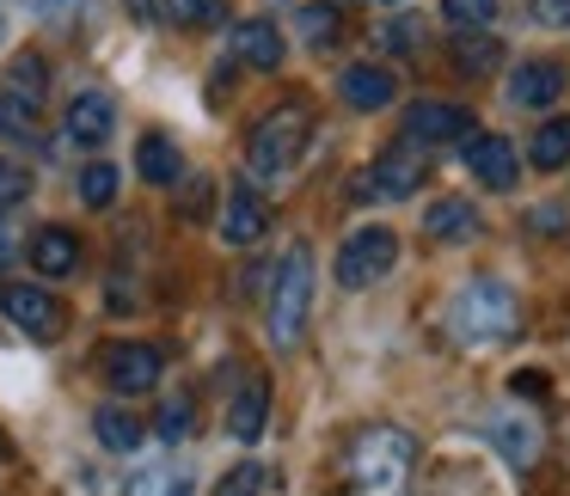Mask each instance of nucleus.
<instances>
[{
    "mask_svg": "<svg viewBox=\"0 0 570 496\" xmlns=\"http://www.w3.org/2000/svg\"><path fill=\"white\" fill-rule=\"evenodd\" d=\"M405 136L417 141V148L472 136V111H466V105H411V111H405Z\"/></svg>",
    "mask_w": 570,
    "mask_h": 496,
    "instance_id": "16",
    "label": "nucleus"
},
{
    "mask_svg": "<svg viewBox=\"0 0 570 496\" xmlns=\"http://www.w3.org/2000/svg\"><path fill=\"white\" fill-rule=\"evenodd\" d=\"M0 313L13 319V331L38 337V344L62 337V325H68L62 300H56L50 288H38V282H0Z\"/></svg>",
    "mask_w": 570,
    "mask_h": 496,
    "instance_id": "6",
    "label": "nucleus"
},
{
    "mask_svg": "<svg viewBox=\"0 0 570 496\" xmlns=\"http://www.w3.org/2000/svg\"><path fill=\"white\" fill-rule=\"evenodd\" d=\"M497 62H503V43L484 38L479 26H472L466 38H454V68H460V75H491Z\"/></svg>",
    "mask_w": 570,
    "mask_h": 496,
    "instance_id": "24",
    "label": "nucleus"
},
{
    "mask_svg": "<svg viewBox=\"0 0 570 496\" xmlns=\"http://www.w3.org/2000/svg\"><path fill=\"white\" fill-rule=\"evenodd\" d=\"M479 435L497 447V454L509 459L515 472H528L533 459H540V447H546V435H540V423L528 417V410H491V417L479 423Z\"/></svg>",
    "mask_w": 570,
    "mask_h": 496,
    "instance_id": "9",
    "label": "nucleus"
},
{
    "mask_svg": "<svg viewBox=\"0 0 570 496\" xmlns=\"http://www.w3.org/2000/svg\"><path fill=\"white\" fill-rule=\"evenodd\" d=\"M264 423H271V380L264 374H246V380L234 386V398H227V435L234 442H258Z\"/></svg>",
    "mask_w": 570,
    "mask_h": 496,
    "instance_id": "14",
    "label": "nucleus"
},
{
    "mask_svg": "<svg viewBox=\"0 0 570 496\" xmlns=\"http://www.w3.org/2000/svg\"><path fill=\"white\" fill-rule=\"evenodd\" d=\"M528 393V398H546V374H515V398Z\"/></svg>",
    "mask_w": 570,
    "mask_h": 496,
    "instance_id": "35",
    "label": "nucleus"
},
{
    "mask_svg": "<svg viewBox=\"0 0 570 496\" xmlns=\"http://www.w3.org/2000/svg\"><path fill=\"white\" fill-rule=\"evenodd\" d=\"M337 92H344L350 111H386L393 92H399V80L386 75L381 62H350L344 75H337Z\"/></svg>",
    "mask_w": 570,
    "mask_h": 496,
    "instance_id": "15",
    "label": "nucleus"
},
{
    "mask_svg": "<svg viewBox=\"0 0 570 496\" xmlns=\"http://www.w3.org/2000/svg\"><path fill=\"white\" fill-rule=\"evenodd\" d=\"M264 478H271V472H264L258 459H246V466H234L222 484H215V496H258V490H264Z\"/></svg>",
    "mask_w": 570,
    "mask_h": 496,
    "instance_id": "31",
    "label": "nucleus"
},
{
    "mask_svg": "<svg viewBox=\"0 0 570 496\" xmlns=\"http://www.w3.org/2000/svg\"><path fill=\"white\" fill-rule=\"evenodd\" d=\"M26 7H38V13H62L68 0H26Z\"/></svg>",
    "mask_w": 570,
    "mask_h": 496,
    "instance_id": "38",
    "label": "nucleus"
},
{
    "mask_svg": "<svg viewBox=\"0 0 570 496\" xmlns=\"http://www.w3.org/2000/svg\"><path fill=\"white\" fill-rule=\"evenodd\" d=\"M301 38H307L313 50H332V43H344V13H337V7H325V0L301 7Z\"/></svg>",
    "mask_w": 570,
    "mask_h": 496,
    "instance_id": "25",
    "label": "nucleus"
},
{
    "mask_svg": "<svg viewBox=\"0 0 570 496\" xmlns=\"http://www.w3.org/2000/svg\"><path fill=\"white\" fill-rule=\"evenodd\" d=\"M264 234H271V202L252 185H234L227 190V209H222V239L234 251H246V246H258Z\"/></svg>",
    "mask_w": 570,
    "mask_h": 496,
    "instance_id": "11",
    "label": "nucleus"
},
{
    "mask_svg": "<svg viewBox=\"0 0 570 496\" xmlns=\"http://www.w3.org/2000/svg\"><path fill=\"white\" fill-rule=\"evenodd\" d=\"M0 38H7V19H0Z\"/></svg>",
    "mask_w": 570,
    "mask_h": 496,
    "instance_id": "40",
    "label": "nucleus"
},
{
    "mask_svg": "<svg viewBox=\"0 0 570 496\" xmlns=\"http://www.w3.org/2000/svg\"><path fill=\"white\" fill-rule=\"evenodd\" d=\"M528 160L540 166V172H558V166L570 160V123H564V117H552V123H540V129H533Z\"/></svg>",
    "mask_w": 570,
    "mask_h": 496,
    "instance_id": "23",
    "label": "nucleus"
},
{
    "mask_svg": "<svg viewBox=\"0 0 570 496\" xmlns=\"http://www.w3.org/2000/svg\"><path fill=\"white\" fill-rule=\"evenodd\" d=\"M80 202H87V209H111L117 202V166L92 160L87 172H80Z\"/></svg>",
    "mask_w": 570,
    "mask_h": 496,
    "instance_id": "29",
    "label": "nucleus"
},
{
    "mask_svg": "<svg viewBox=\"0 0 570 496\" xmlns=\"http://www.w3.org/2000/svg\"><path fill=\"white\" fill-rule=\"evenodd\" d=\"M381 38V50L386 56H405V50H417V38H423V26L417 19H399V26H386V31H374Z\"/></svg>",
    "mask_w": 570,
    "mask_h": 496,
    "instance_id": "33",
    "label": "nucleus"
},
{
    "mask_svg": "<svg viewBox=\"0 0 570 496\" xmlns=\"http://www.w3.org/2000/svg\"><path fill=\"white\" fill-rule=\"evenodd\" d=\"M124 7H129V13H136V19H154V13H160L154 0H124Z\"/></svg>",
    "mask_w": 570,
    "mask_h": 496,
    "instance_id": "37",
    "label": "nucleus"
},
{
    "mask_svg": "<svg viewBox=\"0 0 570 496\" xmlns=\"http://www.w3.org/2000/svg\"><path fill=\"white\" fill-rule=\"evenodd\" d=\"M417 435L399 423H368L344 447V496H411Z\"/></svg>",
    "mask_w": 570,
    "mask_h": 496,
    "instance_id": "1",
    "label": "nucleus"
},
{
    "mask_svg": "<svg viewBox=\"0 0 570 496\" xmlns=\"http://www.w3.org/2000/svg\"><path fill=\"white\" fill-rule=\"evenodd\" d=\"M26 197H31V172H26V166H13V160H0V215L19 209Z\"/></svg>",
    "mask_w": 570,
    "mask_h": 496,
    "instance_id": "32",
    "label": "nucleus"
},
{
    "mask_svg": "<svg viewBox=\"0 0 570 496\" xmlns=\"http://www.w3.org/2000/svg\"><path fill=\"white\" fill-rule=\"evenodd\" d=\"M0 99L13 105V111L38 117L43 99H50V62H43L38 50H19L13 62H7V87H0Z\"/></svg>",
    "mask_w": 570,
    "mask_h": 496,
    "instance_id": "12",
    "label": "nucleus"
},
{
    "mask_svg": "<svg viewBox=\"0 0 570 496\" xmlns=\"http://www.w3.org/2000/svg\"><path fill=\"white\" fill-rule=\"evenodd\" d=\"M442 13H448V26L472 31V26H491L497 19V0H442Z\"/></svg>",
    "mask_w": 570,
    "mask_h": 496,
    "instance_id": "30",
    "label": "nucleus"
},
{
    "mask_svg": "<svg viewBox=\"0 0 570 496\" xmlns=\"http://www.w3.org/2000/svg\"><path fill=\"white\" fill-rule=\"evenodd\" d=\"M558 92H564L558 62H521L509 75V105H521V111H546V105H558Z\"/></svg>",
    "mask_w": 570,
    "mask_h": 496,
    "instance_id": "17",
    "label": "nucleus"
},
{
    "mask_svg": "<svg viewBox=\"0 0 570 496\" xmlns=\"http://www.w3.org/2000/svg\"><path fill=\"white\" fill-rule=\"evenodd\" d=\"M203 202H209V185H190L185 190V215H203Z\"/></svg>",
    "mask_w": 570,
    "mask_h": 496,
    "instance_id": "36",
    "label": "nucleus"
},
{
    "mask_svg": "<svg viewBox=\"0 0 570 496\" xmlns=\"http://www.w3.org/2000/svg\"><path fill=\"white\" fill-rule=\"evenodd\" d=\"M515 331H521V300L509 282L472 276V282L454 288V300H448V337H454L460 349H497Z\"/></svg>",
    "mask_w": 570,
    "mask_h": 496,
    "instance_id": "2",
    "label": "nucleus"
},
{
    "mask_svg": "<svg viewBox=\"0 0 570 496\" xmlns=\"http://www.w3.org/2000/svg\"><path fill=\"white\" fill-rule=\"evenodd\" d=\"M307 313H313V251L295 246V251L283 258V270L271 276V300H264L271 344H276V349H295L301 331H307Z\"/></svg>",
    "mask_w": 570,
    "mask_h": 496,
    "instance_id": "4",
    "label": "nucleus"
},
{
    "mask_svg": "<svg viewBox=\"0 0 570 496\" xmlns=\"http://www.w3.org/2000/svg\"><path fill=\"white\" fill-rule=\"evenodd\" d=\"M307 141H313V111L301 99H288V105H276V111H264L258 123H252L246 160L258 178H283L288 166L307 153Z\"/></svg>",
    "mask_w": 570,
    "mask_h": 496,
    "instance_id": "3",
    "label": "nucleus"
},
{
    "mask_svg": "<svg viewBox=\"0 0 570 496\" xmlns=\"http://www.w3.org/2000/svg\"><path fill=\"white\" fill-rule=\"evenodd\" d=\"M0 258H7V239H0Z\"/></svg>",
    "mask_w": 570,
    "mask_h": 496,
    "instance_id": "39",
    "label": "nucleus"
},
{
    "mask_svg": "<svg viewBox=\"0 0 570 496\" xmlns=\"http://www.w3.org/2000/svg\"><path fill=\"white\" fill-rule=\"evenodd\" d=\"M227 50H234V62L276 75V68H283V56H288V43H283V31H276L271 19H239V26L227 31Z\"/></svg>",
    "mask_w": 570,
    "mask_h": 496,
    "instance_id": "13",
    "label": "nucleus"
},
{
    "mask_svg": "<svg viewBox=\"0 0 570 496\" xmlns=\"http://www.w3.org/2000/svg\"><path fill=\"white\" fill-rule=\"evenodd\" d=\"M124 496H190V472H173V466H148L124 484Z\"/></svg>",
    "mask_w": 570,
    "mask_h": 496,
    "instance_id": "26",
    "label": "nucleus"
},
{
    "mask_svg": "<svg viewBox=\"0 0 570 496\" xmlns=\"http://www.w3.org/2000/svg\"><path fill=\"white\" fill-rule=\"evenodd\" d=\"M423 234L442 239V246H466V239H479V209L460 197H442L430 202V215H423Z\"/></svg>",
    "mask_w": 570,
    "mask_h": 496,
    "instance_id": "20",
    "label": "nucleus"
},
{
    "mask_svg": "<svg viewBox=\"0 0 570 496\" xmlns=\"http://www.w3.org/2000/svg\"><path fill=\"white\" fill-rule=\"evenodd\" d=\"M117 129V105L105 99V92H80L75 105H68V141H80V148H105Z\"/></svg>",
    "mask_w": 570,
    "mask_h": 496,
    "instance_id": "19",
    "label": "nucleus"
},
{
    "mask_svg": "<svg viewBox=\"0 0 570 496\" xmlns=\"http://www.w3.org/2000/svg\"><path fill=\"white\" fill-rule=\"evenodd\" d=\"M393 264H399V234L374 221V227H356V234L337 246L332 270H337V288H368V282H381Z\"/></svg>",
    "mask_w": 570,
    "mask_h": 496,
    "instance_id": "5",
    "label": "nucleus"
},
{
    "mask_svg": "<svg viewBox=\"0 0 570 496\" xmlns=\"http://www.w3.org/2000/svg\"><path fill=\"white\" fill-rule=\"evenodd\" d=\"M154 429H160V442H185L190 429H197V405H190V393H173L160 405V417H154Z\"/></svg>",
    "mask_w": 570,
    "mask_h": 496,
    "instance_id": "28",
    "label": "nucleus"
},
{
    "mask_svg": "<svg viewBox=\"0 0 570 496\" xmlns=\"http://www.w3.org/2000/svg\"><path fill=\"white\" fill-rule=\"evenodd\" d=\"M92 435H99V447H111V454H136L141 447V417L129 405H99L92 410Z\"/></svg>",
    "mask_w": 570,
    "mask_h": 496,
    "instance_id": "21",
    "label": "nucleus"
},
{
    "mask_svg": "<svg viewBox=\"0 0 570 496\" xmlns=\"http://www.w3.org/2000/svg\"><path fill=\"white\" fill-rule=\"evenodd\" d=\"M160 13L178 31H203V26H222V0H160Z\"/></svg>",
    "mask_w": 570,
    "mask_h": 496,
    "instance_id": "27",
    "label": "nucleus"
},
{
    "mask_svg": "<svg viewBox=\"0 0 570 496\" xmlns=\"http://www.w3.org/2000/svg\"><path fill=\"white\" fill-rule=\"evenodd\" d=\"M417 185H423V160L411 148H393V153H381V160L356 178V197L362 202H405Z\"/></svg>",
    "mask_w": 570,
    "mask_h": 496,
    "instance_id": "8",
    "label": "nucleus"
},
{
    "mask_svg": "<svg viewBox=\"0 0 570 496\" xmlns=\"http://www.w3.org/2000/svg\"><path fill=\"white\" fill-rule=\"evenodd\" d=\"M31 270L50 276V282L75 276L80 270V234H68V227H38V234H31Z\"/></svg>",
    "mask_w": 570,
    "mask_h": 496,
    "instance_id": "18",
    "label": "nucleus"
},
{
    "mask_svg": "<svg viewBox=\"0 0 570 496\" xmlns=\"http://www.w3.org/2000/svg\"><path fill=\"white\" fill-rule=\"evenodd\" d=\"M136 172L148 178V185L173 190L178 178H185V160H178V148H173L166 136H141V148H136Z\"/></svg>",
    "mask_w": 570,
    "mask_h": 496,
    "instance_id": "22",
    "label": "nucleus"
},
{
    "mask_svg": "<svg viewBox=\"0 0 570 496\" xmlns=\"http://www.w3.org/2000/svg\"><path fill=\"white\" fill-rule=\"evenodd\" d=\"M99 374H105V386H111V393L136 398V393H154V386H160L166 356L154 344H111L99 356Z\"/></svg>",
    "mask_w": 570,
    "mask_h": 496,
    "instance_id": "7",
    "label": "nucleus"
},
{
    "mask_svg": "<svg viewBox=\"0 0 570 496\" xmlns=\"http://www.w3.org/2000/svg\"><path fill=\"white\" fill-rule=\"evenodd\" d=\"M393 7H399V0H393Z\"/></svg>",
    "mask_w": 570,
    "mask_h": 496,
    "instance_id": "41",
    "label": "nucleus"
},
{
    "mask_svg": "<svg viewBox=\"0 0 570 496\" xmlns=\"http://www.w3.org/2000/svg\"><path fill=\"white\" fill-rule=\"evenodd\" d=\"M466 172L479 178L484 190H515L521 160H515V148H509V136H479V129H472L466 136Z\"/></svg>",
    "mask_w": 570,
    "mask_h": 496,
    "instance_id": "10",
    "label": "nucleus"
},
{
    "mask_svg": "<svg viewBox=\"0 0 570 496\" xmlns=\"http://www.w3.org/2000/svg\"><path fill=\"white\" fill-rule=\"evenodd\" d=\"M533 19L540 26H570V0H533Z\"/></svg>",
    "mask_w": 570,
    "mask_h": 496,
    "instance_id": "34",
    "label": "nucleus"
}]
</instances>
